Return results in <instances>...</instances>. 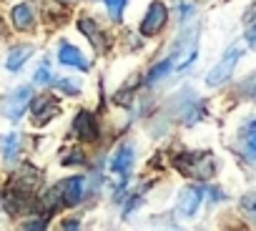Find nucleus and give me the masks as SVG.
I'll use <instances>...</instances> for the list:
<instances>
[{
	"label": "nucleus",
	"mask_w": 256,
	"mask_h": 231,
	"mask_svg": "<svg viewBox=\"0 0 256 231\" xmlns=\"http://www.w3.org/2000/svg\"><path fill=\"white\" fill-rule=\"evenodd\" d=\"M176 168L194 178H211L214 176V158L208 154H184L176 158Z\"/></svg>",
	"instance_id": "nucleus-2"
},
{
	"label": "nucleus",
	"mask_w": 256,
	"mask_h": 231,
	"mask_svg": "<svg viewBox=\"0 0 256 231\" xmlns=\"http://www.w3.org/2000/svg\"><path fill=\"white\" fill-rule=\"evenodd\" d=\"M166 20H168V10H166V6L161 3V0H156V3H151V8H148V13H146V18L141 23V36L148 38V36L161 33Z\"/></svg>",
	"instance_id": "nucleus-4"
},
{
	"label": "nucleus",
	"mask_w": 256,
	"mask_h": 231,
	"mask_svg": "<svg viewBox=\"0 0 256 231\" xmlns=\"http://www.w3.org/2000/svg\"><path fill=\"white\" fill-rule=\"evenodd\" d=\"M0 146H3V156L8 158V161H16L18 158V154H20V141H18V136H6L3 141H0Z\"/></svg>",
	"instance_id": "nucleus-14"
},
{
	"label": "nucleus",
	"mask_w": 256,
	"mask_h": 231,
	"mask_svg": "<svg viewBox=\"0 0 256 231\" xmlns=\"http://www.w3.org/2000/svg\"><path fill=\"white\" fill-rule=\"evenodd\" d=\"M201 198H204V191L198 186H186L178 196V211L184 216H194L196 208L201 206Z\"/></svg>",
	"instance_id": "nucleus-6"
},
{
	"label": "nucleus",
	"mask_w": 256,
	"mask_h": 231,
	"mask_svg": "<svg viewBox=\"0 0 256 231\" xmlns=\"http://www.w3.org/2000/svg\"><path fill=\"white\" fill-rule=\"evenodd\" d=\"M30 103H33V116H36V124L38 126L53 121L56 116L60 113V103L56 98H50V96H40V98H36Z\"/></svg>",
	"instance_id": "nucleus-5"
},
{
	"label": "nucleus",
	"mask_w": 256,
	"mask_h": 231,
	"mask_svg": "<svg viewBox=\"0 0 256 231\" xmlns=\"http://www.w3.org/2000/svg\"><path fill=\"white\" fill-rule=\"evenodd\" d=\"M241 56H244V46H231L226 53H224V58L208 70V76H206V83L211 86V88H216V86H221V83H226L228 78H231V73H234V68H236V63L241 60Z\"/></svg>",
	"instance_id": "nucleus-1"
},
{
	"label": "nucleus",
	"mask_w": 256,
	"mask_h": 231,
	"mask_svg": "<svg viewBox=\"0 0 256 231\" xmlns=\"http://www.w3.org/2000/svg\"><path fill=\"white\" fill-rule=\"evenodd\" d=\"M30 56H33V48H30V46L13 48V50H10V56H8V63H6V66H8L10 70H18V68H23V66H26V60H28Z\"/></svg>",
	"instance_id": "nucleus-13"
},
{
	"label": "nucleus",
	"mask_w": 256,
	"mask_h": 231,
	"mask_svg": "<svg viewBox=\"0 0 256 231\" xmlns=\"http://www.w3.org/2000/svg\"><path fill=\"white\" fill-rule=\"evenodd\" d=\"M103 3H106V8H108L110 18H113V20H118V18H120V13H123L126 0H103Z\"/></svg>",
	"instance_id": "nucleus-17"
},
{
	"label": "nucleus",
	"mask_w": 256,
	"mask_h": 231,
	"mask_svg": "<svg viewBox=\"0 0 256 231\" xmlns=\"http://www.w3.org/2000/svg\"><path fill=\"white\" fill-rule=\"evenodd\" d=\"M60 188V196H63V201L68 204V206H76V204H80V198H83V191H86V178H80V176H73V178H68L63 186H58Z\"/></svg>",
	"instance_id": "nucleus-8"
},
{
	"label": "nucleus",
	"mask_w": 256,
	"mask_h": 231,
	"mask_svg": "<svg viewBox=\"0 0 256 231\" xmlns=\"http://www.w3.org/2000/svg\"><path fill=\"white\" fill-rule=\"evenodd\" d=\"M78 30H80L93 46H100V43H103V33L98 30L96 20H90V18H80V20H78Z\"/></svg>",
	"instance_id": "nucleus-12"
},
{
	"label": "nucleus",
	"mask_w": 256,
	"mask_h": 231,
	"mask_svg": "<svg viewBox=\"0 0 256 231\" xmlns=\"http://www.w3.org/2000/svg\"><path fill=\"white\" fill-rule=\"evenodd\" d=\"M134 158H136V154H134V148L131 146H123L116 156H113V161H110V168L116 171V174H120V176H128V171L134 168Z\"/></svg>",
	"instance_id": "nucleus-10"
},
{
	"label": "nucleus",
	"mask_w": 256,
	"mask_h": 231,
	"mask_svg": "<svg viewBox=\"0 0 256 231\" xmlns=\"http://www.w3.org/2000/svg\"><path fill=\"white\" fill-rule=\"evenodd\" d=\"M248 134H251V136H256V121H251V124H248Z\"/></svg>",
	"instance_id": "nucleus-23"
},
{
	"label": "nucleus",
	"mask_w": 256,
	"mask_h": 231,
	"mask_svg": "<svg viewBox=\"0 0 256 231\" xmlns=\"http://www.w3.org/2000/svg\"><path fill=\"white\" fill-rule=\"evenodd\" d=\"M76 131H78L80 138H86V141H96V136H98V124H96V118H93L90 113L80 110V113L76 116Z\"/></svg>",
	"instance_id": "nucleus-9"
},
{
	"label": "nucleus",
	"mask_w": 256,
	"mask_h": 231,
	"mask_svg": "<svg viewBox=\"0 0 256 231\" xmlns=\"http://www.w3.org/2000/svg\"><path fill=\"white\" fill-rule=\"evenodd\" d=\"M70 78H60V80H56V86L60 88V90H66V93H78V86H73V83H68Z\"/></svg>",
	"instance_id": "nucleus-20"
},
{
	"label": "nucleus",
	"mask_w": 256,
	"mask_h": 231,
	"mask_svg": "<svg viewBox=\"0 0 256 231\" xmlns=\"http://www.w3.org/2000/svg\"><path fill=\"white\" fill-rule=\"evenodd\" d=\"M241 208H244V211H248V214L256 218V194L244 196V198H241Z\"/></svg>",
	"instance_id": "nucleus-18"
},
{
	"label": "nucleus",
	"mask_w": 256,
	"mask_h": 231,
	"mask_svg": "<svg viewBox=\"0 0 256 231\" xmlns=\"http://www.w3.org/2000/svg\"><path fill=\"white\" fill-rule=\"evenodd\" d=\"M30 100H33V88H30V86H20V88H16V90L3 100V113L8 116L10 121H18L20 116L26 113V108L30 106Z\"/></svg>",
	"instance_id": "nucleus-3"
},
{
	"label": "nucleus",
	"mask_w": 256,
	"mask_h": 231,
	"mask_svg": "<svg viewBox=\"0 0 256 231\" xmlns=\"http://www.w3.org/2000/svg\"><path fill=\"white\" fill-rule=\"evenodd\" d=\"M241 96L244 98H248V100H256V70L248 76V78H244V83H241Z\"/></svg>",
	"instance_id": "nucleus-16"
},
{
	"label": "nucleus",
	"mask_w": 256,
	"mask_h": 231,
	"mask_svg": "<svg viewBox=\"0 0 256 231\" xmlns=\"http://www.w3.org/2000/svg\"><path fill=\"white\" fill-rule=\"evenodd\" d=\"M174 60H176V58L171 56V58H166V60H164L161 66H156V68H154V70L148 73V78H146V83H148V86H154V83H156L158 78H166V73H168V70L174 68Z\"/></svg>",
	"instance_id": "nucleus-15"
},
{
	"label": "nucleus",
	"mask_w": 256,
	"mask_h": 231,
	"mask_svg": "<svg viewBox=\"0 0 256 231\" xmlns=\"http://www.w3.org/2000/svg\"><path fill=\"white\" fill-rule=\"evenodd\" d=\"M58 60H60L63 66H70V68H78V70H88V68H90V63L86 60V56H83L78 48L68 46V43H63V46L58 48Z\"/></svg>",
	"instance_id": "nucleus-7"
},
{
	"label": "nucleus",
	"mask_w": 256,
	"mask_h": 231,
	"mask_svg": "<svg viewBox=\"0 0 256 231\" xmlns=\"http://www.w3.org/2000/svg\"><path fill=\"white\" fill-rule=\"evenodd\" d=\"M36 80H38V83H50V70H48V66H46V63L36 70Z\"/></svg>",
	"instance_id": "nucleus-19"
},
{
	"label": "nucleus",
	"mask_w": 256,
	"mask_h": 231,
	"mask_svg": "<svg viewBox=\"0 0 256 231\" xmlns=\"http://www.w3.org/2000/svg\"><path fill=\"white\" fill-rule=\"evenodd\" d=\"M246 43H248L251 48H256V26H251V28L246 30Z\"/></svg>",
	"instance_id": "nucleus-21"
},
{
	"label": "nucleus",
	"mask_w": 256,
	"mask_h": 231,
	"mask_svg": "<svg viewBox=\"0 0 256 231\" xmlns=\"http://www.w3.org/2000/svg\"><path fill=\"white\" fill-rule=\"evenodd\" d=\"M248 154H251V156L256 158V136H254V138L248 141Z\"/></svg>",
	"instance_id": "nucleus-22"
},
{
	"label": "nucleus",
	"mask_w": 256,
	"mask_h": 231,
	"mask_svg": "<svg viewBox=\"0 0 256 231\" xmlns=\"http://www.w3.org/2000/svg\"><path fill=\"white\" fill-rule=\"evenodd\" d=\"M13 26L18 28V30H33L36 28V16H33V10H30V6H16L13 8Z\"/></svg>",
	"instance_id": "nucleus-11"
}]
</instances>
